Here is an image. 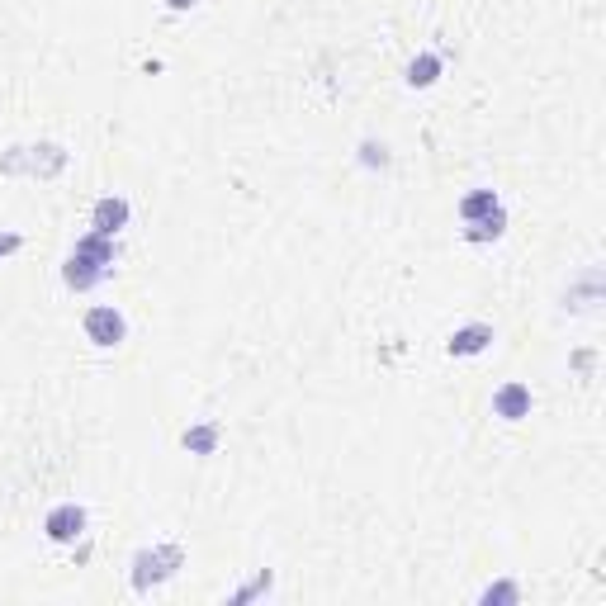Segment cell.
Returning <instances> with one entry per match:
<instances>
[{
    "label": "cell",
    "mask_w": 606,
    "mask_h": 606,
    "mask_svg": "<svg viewBox=\"0 0 606 606\" xmlns=\"http://www.w3.org/2000/svg\"><path fill=\"white\" fill-rule=\"evenodd\" d=\"M114 261H119V247H114V237L86 232V237H81V242L72 247V256H67V266H62V280H67V289L86 294V289L105 285L109 275H114Z\"/></svg>",
    "instance_id": "cell-1"
},
{
    "label": "cell",
    "mask_w": 606,
    "mask_h": 606,
    "mask_svg": "<svg viewBox=\"0 0 606 606\" xmlns=\"http://www.w3.org/2000/svg\"><path fill=\"white\" fill-rule=\"evenodd\" d=\"M180 564H185V550H180L176 540H157V545H147V550L133 554V588H138V592L161 588L166 578H176Z\"/></svg>",
    "instance_id": "cell-2"
},
{
    "label": "cell",
    "mask_w": 606,
    "mask_h": 606,
    "mask_svg": "<svg viewBox=\"0 0 606 606\" xmlns=\"http://www.w3.org/2000/svg\"><path fill=\"white\" fill-rule=\"evenodd\" d=\"M62 166H67V152H62L57 143L15 147V152L5 157V171H34V176H43V180H53Z\"/></svg>",
    "instance_id": "cell-3"
},
{
    "label": "cell",
    "mask_w": 606,
    "mask_h": 606,
    "mask_svg": "<svg viewBox=\"0 0 606 606\" xmlns=\"http://www.w3.org/2000/svg\"><path fill=\"white\" fill-rule=\"evenodd\" d=\"M86 337L100 346V351H109V346H119V341L128 337V322L119 308H109V303H100V308H86Z\"/></svg>",
    "instance_id": "cell-4"
},
{
    "label": "cell",
    "mask_w": 606,
    "mask_h": 606,
    "mask_svg": "<svg viewBox=\"0 0 606 606\" xmlns=\"http://www.w3.org/2000/svg\"><path fill=\"white\" fill-rule=\"evenodd\" d=\"M43 535H48L53 545H72V540H81V535H86V507H81V502H62V507H53V512L43 517Z\"/></svg>",
    "instance_id": "cell-5"
},
{
    "label": "cell",
    "mask_w": 606,
    "mask_h": 606,
    "mask_svg": "<svg viewBox=\"0 0 606 606\" xmlns=\"http://www.w3.org/2000/svg\"><path fill=\"white\" fill-rule=\"evenodd\" d=\"M128 218H133V204L124 195H105V199H95V209H90V232L119 237L128 228Z\"/></svg>",
    "instance_id": "cell-6"
},
{
    "label": "cell",
    "mask_w": 606,
    "mask_h": 606,
    "mask_svg": "<svg viewBox=\"0 0 606 606\" xmlns=\"http://www.w3.org/2000/svg\"><path fill=\"white\" fill-rule=\"evenodd\" d=\"M493 346V327L488 322H464V327H455L446 341L450 356H483Z\"/></svg>",
    "instance_id": "cell-7"
},
{
    "label": "cell",
    "mask_w": 606,
    "mask_h": 606,
    "mask_svg": "<svg viewBox=\"0 0 606 606\" xmlns=\"http://www.w3.org/2000/svg\"><path fill=\"white\" fill-rule=\"evenodd\" d=\"M493 412H498L502 422L531 417V389H526V384H502V389L493 393Z\"/></svg>",
    "instance_id": "cell-8"
},
{
    "label": "cell",
    "mask_w": 606,
    "mask_h": 606,
    "mask_svg": "<svg viewBox=\"0 0 606 606\" xmlns=\"http://www.w3.org/2000/svg\"><path fill=\"white\" fill-rule=\"evenodd\" d=\"M502 228H507V209H493V214L474 218V223H464V242H493V237H502Z\"/></svg>",
    "instance_id": "cell-9"
},
{
    "label": "cell",
    "mask_w": 606,
    "mask_h": 606,
    "mask_svg": "<svg viewBox=\"0 0 606 606\" xmlns=\"http://www.w3.org/2000/svg\"><path fill=\"white\" fill-rule=\"evenodd\" d=\"M180 446L190 450V455H214V446H218V422H199V427H185Z\"/></svg>",
    "instance_id": "cell-10"
},
{
    "label": "cell",
    "mask_w": 606,
    "mask_h": 606,
    "mask_svg": "<svg viewBox=\"0 0 606 606\" xmlns=\"http://www.w3.org/2000/svg\"><path fill=\"white\" fill-rule=\"evenodd\" d=\"M493 209H498V195H493V190H474V195L460 199V218H464V223H474V218H483V214H493Z\"/></svg>",
    "instance_id": "cell-11"
},
{
    "label": "cell",
    "mask_w": 606,
    "mask_h": 606,
    "mask_svg": "<svg viewBox=\"0 0 606 606\" xmlns=\"http://www.w3.org/2000/svg\"><path fill=\"white\" fill-rule=\"evenodd\" d=\"M436 76H441V57H436V53L412 57V67H408V86H431Z\"/></svg>",
    "instance_id": "cell-12"
},
{
    "label": "cell",
    "mask_w": 606,
    "mask_h": 606,
    "mask_svg": "<svg viewBox=\"0 0 606 606\" xmlns=\"http://www.w3.org/2000/svg\"><path fill=\"white\" fill-rule=\"evenodd\" d=\"M479 602H488V606L493 602H521V588L517 583H488V588L479 592Z\"/></svg>",
    "instance_id": "cell-13"
},
{
    "label": "cell",
    "mask_w": 606,
    "mask_h": 606,
    "mask_svg": "<svg viewBox=\"0 0 606 606\" xmlns=\"http://www.w3.org/2000/svg\"><path fill=\"white\" fill-rule=\"evenodd\" d=\"M261 592H270V573L266 569L256 573V578H251L242 592H232V602H251V597H261Z\"/></svg>",
    "instance_id": "cell-14"
},
{
    "label": "cell",
    "mask_w": 606,
    "mask_h": 606,
    "mask_svg": "<svg viewBox=\"0 0 606 606\" xmlns=\"http://www.w3.org/2000/svg\"><path fill=\"white\" fill-rule=\"evenodd\" d=\"M19 247H24V237H19V232H0V256H15Z\"/></svg>",
    "instance_id": "cell-15"
},
{
    "label": "cell",
    "mask_w": 606,
    "mask_h": 606,
    "mask_svg": "<svg viewBox=\"0 0 606 606\" xmlns=\"http://www.w3.org/2000/svg\"><path fill=\"white\" fill-rule=\"evenodd\" d=\"M166 5H171V10H195L199 0H166Z\"/></svg>",
    "instance_id": "cell-16"
}]
</instances>
